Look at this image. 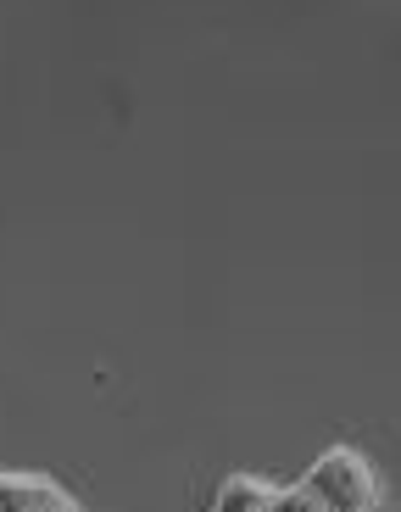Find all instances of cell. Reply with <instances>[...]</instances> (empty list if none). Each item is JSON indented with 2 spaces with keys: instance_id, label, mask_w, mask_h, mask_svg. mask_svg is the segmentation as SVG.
<instances>
[{
  "instance_id": "obj_2",
  "label": "cell",
  "mask_w": 401,
  "mask_h": 512,
  "mask_svg": "<svg viewBox=\"0 0 401 512\" xmlns=\"http://www.w3.org/2000/svg\"><path fill=\"white\" fill-rule=\"evenodd\" d=\"M0 512H84L45 474H0Z\"/></svg>"
},
{
  "instance_id": "obj_4",
  "label": "cell",
  "mask_w": 401,
  "mask_h": 512,
  "mask_svg": "<svg viewBox=\"0 0 401 512\" xmlns=\"http://www.w3.org/2000/svg\"><path fill=\"white\" fill-rule=\"evenodd\" d=\"M273 512H324V501L307 485H290V490H273Z\"/></svg>"
},
{
  "instance_id": "obj_3",
  "label": "cell",
  "mask_w": 401,
  "mask_h": 512,
  "mask_svg": "<svg viewBox=\"0 0 401 512\" xmlns=\"http://www.w3.org/2000/svg\"><path fill=\"white\" fill-rule=\"evenodd\" d=\"M212 512H273V485L257 474H229L212 496Z\"/></svg>"
},
{
  "instance_id": "obj_1",
  "label": "cell",
  "mask_w": 401,
  "mask_h": 512,
  "mask_svg": "<svg viewBox=\"0 0 401 512\" xmlns=\"http://www.w3.org/2000/svg\"><path fill=\"white\" fill-rule=\"evenodd\" d=\"M301 485L324 501V512H379V479L363 451H351V446L324 451L301 474Z\"/></svg>"
}]
</instances>
